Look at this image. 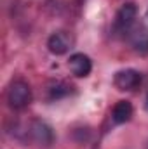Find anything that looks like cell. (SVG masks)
<instances>
[{"label": "cell", "instance_id": "obj_6", "mask_svg": "<svg viewBox=\"0 0 148 149\" xmlns=\"http://www.w3.org/2000/svg\"><path fill=\"white\" fill-rule=\"evenodd\" d=\"M129 43L134 49V52L141 54V56H148V28L147 26H134L129 33Z\"/></svg>", "mask_w": 148, "mask_h": 149}, {"label": "cell", "instance_id": "obj_3", "mask_svg": "<svg viewBox=\"0 0 148 149\" xmlns=\"http://www.w3.org/2000/svg\"><path fill=\"white\" fill-rule=\"evenodd\" d=\"M143 81V74L140 73L138 70H120L117 71L113 76V85L122 90V92H131V90H136Z\"/></svg>", "mask_w": 148, "mask_h": 149}, {"label": "cell", "instance_id": "obj_7", "mask_svg": "<svg viewBox=\"0 0 148 149\" xmlns=\"http://www.w3.org/2000/svg\"><path fill=\"white\" fill-rule=\"evenodd\" d=\"M30 135L40 146H49L52 142V139H54L51 127L45 125L44 121H38V120L32 121V125H30Z\"/></svg>", "mask_w": 148, "mask_h": 149}, {"label": "cell", "instance_id": "obj_11", "mask_svg": "<svg viewBox=\"0 0 148 149\" xmlns=\"http://www.w3.org/2000/svg\"><path fill=\"white\" fill-rule=\"evenodd\" d=\"M147 16H148V12H147Z\"/></svg>", "mask_w": 148, "mask_h": 149}, {"label": "cell", "instance_id": "obj_9", "mask_svg": "<svg viewBox=\"0 0 148 149\" xmlns=\"http://www.w3.org/2000/svg\"><path fill=\"white\" fill-rule=\"evenodd\" d=\"M72 85H68L66 81H56V83H52L51 85V88H49V95H51V99H63V97H66L70 92H72Z\"/></svg>", "mask_w": 148, "mask_h": 149}, {"label": "cell", "instance_id": "obj_1", "mask_svg": "<svg viewBox=\"0 0 148 149\" xmlns=\"http://www.w3.org/2000/svg\"><path fill=\"white\" fill-rule=\"evenodd\" d=\"M7 102L12 109H23L32 102V88L26 81L16 80L7 90Z\"/></svg>", "mask_w": 148, "mask_h": 149}, {"label": "cell", "instance_id": "obj_8", "mask_svg": "<svg viewBox=\"0 0 148 149\" xmlns=\"http://www.w3.org/2000/svg\"><path fill=\"white\" fill-rule=\"evenodd\" d=\"M132 104L129 101H118L113 109H111V120L113 123L117 125H122V123H127L131 118H132Z\"/></svg>", "mask_w": 148, "mask_h": 149}, {"label": "cell", "instance_id": "obj_5", "mask_svg": "<svg viewBox=\"0 0 148 149\" xmlns=\"http://www.w3.org/2000/svg\"><path fill=\"white\" fill-rule=\"evenodd\" d=\"M68 68L73 76L77 78H85L89 76L91 70H92V63L89 59V56L82 54V52H77V54H72L70 59H68Z\"/></svg>", "mask_w": 148, "mask_h": 149}, {"label": "cell", "instance_id": "obj_10", "mask_svg": "<svg viewBox=\"0 0 148 149\" xmlns=\"http://www.w3.org/2000/svg\"><path fill=\"white\" fill-rule=\"evenodd\" d=\"M147 95H148V85H147Z\"/></svg>", "mask_w": 148, "mask_h": 149}, {"label": "cell", "instance_id": "obj_2", "mask_svg": "<svg viewBox=\"0 0 148 149\" xmlns=\"http://www.w3.org/2000/svg\"><path fill=\"white\" fill-rule=\"evenodd\" d=\"M136 16H138V7H136V3H132V2L124 3V5L118 9L117 17H115V31H117V33H122V35H127V33L134 28Z\"/></svg>", "mask_w": 148, "mask_h": 149}, {"label": "cell", "instance_id": "obj_4", "mask_svg": "<svg viewBox=\"0 0 148 149\" xmlns=\"http://www.w3.org/2000/svg\"><path fill=\"white\" fill-rule=\"evenodd\" d=\"M73 47V37L68 31H56L47 40V49L54 56H63Z\"/></svg>", "mask_w": 148, "mask_h": 149}]
</instances>
